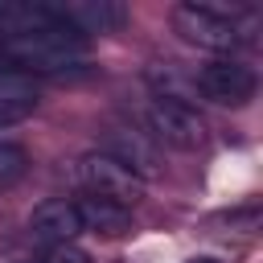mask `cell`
Listing matches in <instances>:
<instances>
[{
	"instance_id": "1",
	"label": "cell",
	"mask_w": 263,
	"mask_h": 263,
	"mask_svg": "<svg viewBox=\"0 0 263 263\" xmlns=\"http://www.w3.org/2000/svg\"><path fill=\"white\" fill-rule=\"evenodd\" d=\"M238 8L226 12L218 4H177L173 8V29L189 41V45H201V49H218V53H230L238 45H247L251 37L238 29Z\"/></svg>"
},
{
	"instance_id": "2",
	"label": "cell",
	"mask_w": 263,
	"mask_h": 263,
	"mask_svg": "<svg viewBox=\"0 0 263 263\" xmlns=\"http://www.w3.org/2000/svg\"><path fill=\"white\" fill-rule=\"evenodd\" d=\"M144 123H148V136H156V140H164L168 148H181V152H197L210 140V127H205L201 111L185 99L156 95L144 107Z\"/></svg>"
},
{
	"instance_id": "3",
	"label": "cell",
	"mask_w": 263,
	"mask_h": 263,
	"mask_svg": "<svg viewBox=\"0 0 263 263\" xmlns=\"http://www.w3.org/2000/svg\"><path fill=\"white\" fill-rule=\"evenodd\" d=\"M78 185L86 189V193H95V197H107V201H119V205H136L140 197H144V181L132 173V168H123L115 156H107V152H86V156H78Z\"/></svg>"
},
{
	"instance_id": "4",
	"label": "cell",
	"mask_w": 263,
	"mask_h": 263,
	"mask_svg": "<svg viewBox=\"0 0 263 263\" xmlns=\"http://www.w3.org/2000/svg\"><path fill=\"white\" fill-rule=\"evenodd\" d=\"M193 82L218 107H247L255 99V90H259L255 70L247 62H238V58H214V62H205Z\"/></svg>"
},
{
	"instance_id": "5",
	"label": "cell",
	"mask_w": 263,
	"mask_h": 263,
	"mask_svg": "<svg viewBox=\"0 0 263 263\" xmlns=\"http://www.w3.org/2000/svg\"><path fill=\"white\" fill-rule=\"evenodd\" d=\"M99 152H107V156H115L123 168H132L140 181H152L156 173H160V164H156V148H152V140L144 136V132H132V127H111L107 136H103V148Z\"/></svg>"
},
{
	"instance_id": "6",
	"label": "cell",
	"mask_w": 263,
	"mask_h": 263,
	"mask_svg": "<svg viewBox=\"0 0 263 263\" xmlns=\"http://www.w3.org/2000/svg\"><path fill=\"white\" fill-rule=\"evenodd\" d=\"M29 230H33L37 242L58 247V242H74V238L82 234V222H78L74 201H66V197H49V201H41V205L29 214Z\"/></svg>"
},
{
	"instance_id": "7",
	"label": "cell",
	"mask_w": 263,
	"mask_h": 263,
	"mask_svg": "<svg viewBox=\"0 0 263 263\" xmlns=\"http://www.w3.org/2000/svg\"><path fill=\"white\" fill-rule=\"evenodd\" d=\"M74 210H78L82 230H90V234L119 238V234H127V230H132V210H127V205H119V201H107V197L86 193V197H78V201H74Z\"/></svg>"
},
{
	"instance_id": "8",
	"label": "cell",
	"mask_w": 263,
	"mask_h": 263,
	"mask_svg": "<svg viewBox=\"0 0 263 263\" xmlns=\"http://www.w3.org/2000/svg\"><path fill=\"white\" fill-rule=\"evenodd\" d=\"M37 107V90L25 74H16L4 58H0V127L8 123H21L25 115H33Z\"/></svg>"
},
{
	"instance_id": "9",
	"label": "cell",
	"mask_w": 263,
	"mask_h": 263,
	"mask_svg": "<svg viewBox=\"0 0 263 263\" xmlns=\"http://www.w3.org/2000/svg\"><path fill=\"white\" fill-rule=\"evenodd\" d=\"M58 12L82 33V37H90V33H107V29H119L123 21H127V8H119V4H107V0H82V4H58Z\"/></svg>"
},
{
	"instance_id": "10",
	"label": "cell",
	"mask_w": 263,
	"mask_h": 263,
	"mask_svg": "<svg viewBox=\"0 0 263 263\" xmlns=\"http://www.w3.org/2000/svg\"><path fill=\"white\" fill-rule=\"evenodd\" d=\"M29 173V152L12 140H0V189H12Z\"/></svg>"
},
{
	"instance_id": "11",
	"label": "cell",
	"mask_w": 263,
	"mask_h": 263,
	"mask_svg": "<svg viewBox=\"0 0 263 263\" xmlns=\"http://www.w3.org/2000/svg\"><path fill=\"white\" fill-rule=\"evenodd\" d=\"M37 263H90V255L74 242H58V247H45Z\"/></svg>"
},
{
	"instance_id": "12",
	"label": "cell",
	"mask_w": 263,
	"mask_h": 263,
	"mask_svg": "<svg viewBox=\"0 0 263 263\" xmlns=\"http://www.w3.org/2000/svg\"><path fill=\"white\" fill-rule=\"evenodd\" d=\"M197 263H214V259H197Z\"/></svg>"
}]
</instances>
